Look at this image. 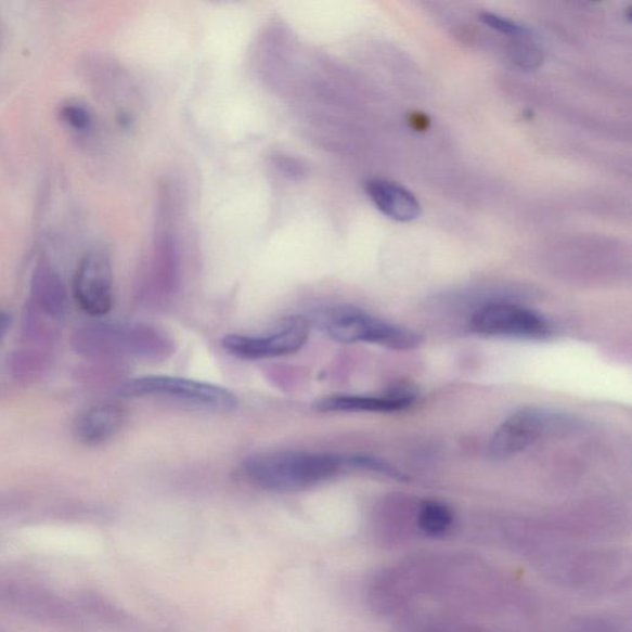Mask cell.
<instances>
[{
    "mask_svg": "<svg viewBox=\"0 0 632 632\" xmlns=\"http://www.w3.org/2000/svg\"><path fill=\"white\" fill-rule=\"evenodd\" d=\"M310 335L306 318L289 317L271 333L263 335L231 334L222 340V347L238 359L270 360L296 353L305 346Z\"/></svg>",
    "mask_w": 632,
    "mask_h": 632,
    "instance_id": "7",
    "label": "cell"
},
{
    "mask_svg": "<svg viewBox=\"0 0 632 632\" xmlns=\"http://www.w3.org/2000/svg\"><path fill=\"white\" fill-rule=\"evenodd\" d=\"M555 632H631L624 619L609 614H586L564 622Z\"/></svg>",
    "mask_w": 632,
    "mask_h": 632,
    "instance_id": "19",
    "label": "cell"
},
{
    "mask_svg": "<svg viewBox=\"0 0 632 632\" xmlns=\"http://www.w3.org/2000/svg\"><path fill=\"white\" fill-rule=\"evenodd\" d=\"M414 389L397 388L385 397L333 396L318 400L320 412L333 413H390L403 411L415 402Z\"/></svg>",
    "mask_w": 632,
    "mask_h": 632,
    "instance_id": "12",
    "label": "cell"
},
{
    "mask_svg": "<svg viewBox=\"0 0 632 632\" xmlns=\"http://www.w3.org/2000/svg\"><path fill=\"white\" fill-rule=\"evenodd\" d=\"M547 423V414L536 408L514 412L498 426L489 441V453L498 460L518 455L544 434Z\"/></svg>",
    "mask_w": 632,
    "mask_h": 632,
    "instance_id": "11",
    "label": "cell"
},
{
    "mask_svg": "<svg viewBox=\"0 0 632 632\" xmlns=\"http://www.w3.org/2000/svg\"><path fill=\"white\" fill-rule=\"evenodd\" d=\"M11 323L12 318L9 317L7 313H2V311H0V340H2L9 326H11Z\"/></svg>",
    "mask_w": 632,
    "mask_h": 632,
    "instance_id": "24",
    "label": "cell"
},
{
    "mask_svg": "<svg viewBox=\"0 0 632 632\" xmlns=\"http://www.w3.org/2000/svg\"><path fill=\"white\" fill-rule=\"evenodd\" d=\"M366 596L373 612L395 621L433 614L514 625L539 614L537 596L527 586L466 552L416 555L382 568Z\"/></svg>",
    "mask_w": 632,
    "mask_h": 632,
    "instance_id": "1",
    "label": "cell"
},
{
    "mask_svg": "<svg viewBox=\"0 0 632 632\" xmlns=\"http://www.w3.org/2000/svg\"><path fill=\"white\" fill-rule=\"evenodd\" d=\"M479 20L486 24L488 28L504 35H510V37H525V35L528 34V30L523 28L520 24L507 20V17L502 15L482 12L479 14Z\"/></svg>",
    "mask_w": 632,
    "mask_h": 632,
    "instance_id": "21",
    "label": "cell"
},
{
    "mask_svg": "<svg viewBox=\"0 0 632 632\" xmlns=\"http://www.w3.org/2000/svg\"><path fill=\"white\" fill-rule=\"evenodd\" d=\"M155 331L145 326L89 324L79 327L73 338L75 351L88 360H106L151 352Z\"/></svg>",
    "mask_w": 632,
    "mask_h": 632,
    "instance_id": "6",
    "label": "cell"
},
{
    "mask_svg": "<svg viewBox=\"0 0 632 632\" xmlns=\"http://www.w3.org/2000/svg\"><path fill=\"white\" fill-rule=\"evenodd\" d=\"M409 122H411V127L416 131H425L430 127V119L420 112L412 113L411 117H409Z\"/></svg>",
    "mask_w": 632,
    "mask_h": 632,
    "instance_id": "23",
    "label": "cell"
},
{
    "mask_svg": "<svg viewBox=\"0 0 632 632\" xmlns=\"http://www.w3.org/2000/svg\"><path fill=\"white\" fill-rule=\"evenodd\" d=\"M349 468H352V455L297 450L257 452L244 464L245 474L254 485L279 493L306 491Z\"/></svg>",
    "mask_w": 632,
    "mask_h": 632,
    "instance_id": "3",
    "label": "cell"
},
{
    "mask_svg": "<svg viewBox=\"0 0 632 632\" xmlns=\"http://www.w3.org/2000/svg\"><path fill=\"white\" fill-rule=\"evenodd\" d=\"M122 398H164L184 404L231 412L238 399L228 388L211 383L171 376H145L130 379L119 388Z\"/></svg>",
    "mask_w": 632,
    "mask_h": 632,
    "instance_id": "5",
    "label": "cell"
},
{
    "mask_svg": "<svg viewBox=\"0 0 632 632\" xmlns=\"http://www.w3.org/2000/svg\"><path fill=\"white\" fill-rule=\"evenodd\" d=\"M397 632H518L511 625L476 618L411 616L396 621Z\"/></svg>",
    "mask_w": 632,
    "mask_h": 632,
    "instance_id": "16",
    "label": "cell"
},
{
    "mask_svg": "<svg viewBox=\"0 0 632 632\" xmlns=\"http://www.w3.org/2000/svg\"><path fill=\"white\" fill-rule=\"evenodd\" d=\"M470 327L476 334L483 336L528 340H540L550 333L544 318L531 309L512 302H493L479 309L470 319Z\"/></svg>",
    "mask_w": 632,
    "mask_h": 632,
    "instance_id": "8",
    "label": "cell"
},
{
    "mask_svg": "<svg viewBox=\"0 0 632 632\" xmlns=\"http://www.w3.org/2000/svg\"><path fill=\"white\" fill-rule=\"evenodd\" d=\"M33 305L42 313L56 320L65 319L68 313V295L64 281L47 261L35 269L31 280Z\"/></svg>",
    "mask_w": 632,
    "mask_h": 632,
    "instance_id": "15",
    "label": "cell"
},
{
    "mask_svg": "<svg viewBox=\"0 0 632 632\" xmlns=\"http://www.w3.org/2000/svg\"><path fill=\"white\" fill-rule=\"evenodd\" d=\"M52 356L41 347H28L16 350L8 361L9 372L14 379L22 383H33L47 376L52 366Z\"/></svg>",
    "mask_w": 632,
    "mask_h": 632,
    "instance_id": "17",
    "label": "cell"
},
{
    "mask_svg": "<svg viewBox=\"0 0 632 632\" xmlns=\"http://www.w3.org/2000/svg\"><path fill=\"white\" fill-rule=\"evenodd\" d=\"M0 609L56 625H74L79 617L73 605L37 586L0 582Z\"/></svg>",
    "mask_w": 632,
    "mask_h": 632,
    "instance_id": "9",
    "label": "cell"
},
{
    "mask_svg": "<svg viewBox=\"0 0 632 632\" xmlns=\"http://www.w3.org/2000/svg\"><path fill=\"white\" fill-rule=\"evenodd\" d=\"M546 581L568 592L590 596L619 594L631 584V556L622 549L577 546L546 540L515 542Z\"/></svg>",
    "mask_w": 632,
    "mask_h": 632,
    "instance_id": "2",
    "label": "cell"
},
{
    "mask_svg": "<svg viewBox=\"0 0 632 632\" xmlns=\"http://www.w3.org/2000/svg\"><path fill=\"white\" fill-rule=\"evenodd\" d=\"M416 530L426 538L440 539L449 536L455 525V516L447 504L424 501L415 516Z\"/></svg>",
    "mask_w": 632,
    "mask_h": 632,
    "instance_id": "18",
    "label": "cell"
},
{
    "mask_svg": "<svg viewBox=\"0 0 632 632\" xmlns=\"http://www.w3.org/2000/svg\"><path fill=\"white\" fill-rule=\"evenodd\" d=\"M75 298L86 314L101 318L113 308V270L108 254L103 250L88 253L78 270L74 284Z\"/></svg>",
    "mask_w": 632,
    "mask_h": 632,
    "instance_id": "10",
    "label": "cell"
},
{
    "mask_svg": "<svg viewBox=\"0 0 632 632\" xmlns=\"http://www.w3.org/2000/svg\"><path fill=\"white\" fill-rule=\"evenodd\" d=\"M62 120L67 122V126L77 131H87L92 126L91 114L77 103H68L61 109Z\"/></svg>",
    "mask_w": 632,
    "mask_h": 632,
    "instance_id": "22",
    "label": "cell"
},
{
    "mask_svg": "<svg viewBox=\"0 0 632 632\" xmlns=\"http://www.w3.org/2000/svg\"><path fill=\"white\" fill-rule=\"evenodd\" d=\"M317 324L328 337L343 344H373L400 351L416 349L422 344V337L412 331L349 306L322 311Z\"/></svg>",
    "mask_w": 632,
    "mask_h": 632,
    "instance_id": "4",
    "label": "cell"
},
{
    "mask_svg": "<svg viewBox=\"0 0 632 632\" xmlns=\"http://www.w3.org/2000/svg\"><path fill=\"white\" fill-rule=\"evenodd\" d=\"M127 422V411L119 403L93 405L77 416L75 434L86 444H101L117 435Z\"/></svg>",
    "mask_w": 632,
    "mask_h": 632,
    "instance_id": "13",
    "label": "cell"
},
{
    "mask_svg": "<svg viewBox=\"0 0 632 632\" xmlns=\"http://www.w3.org/2000/svg\"><path fill=\"white\" fill-rule=\"evenodd\" d=\"M364 190L376 208L390 219L409 222L421 217L420 201L403 185L387 180H371Z\"/></svg>",
    "mask_w": 632,
    "mask_h": 632,
    "instance_id": "14",
    "label": "cell"
},
{
    "mask_svg": "<svg viewBox=\"0 0 632 632\" xmlns=\"http://www.w3.org/2000/svg\"><path fill=\"white\" fill-rule=\"evenodd\" d=\"M24 322V337L35 347L49 346L57 340L59 331L53 324L56 320L42 313L33 302Z\"/></svg>",
    "mask_w": 632,
    "mask_h": 632,
    "instance_id": "20",
    "label": "cell"
}]
</instances>
